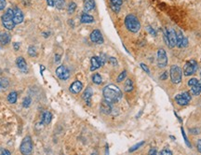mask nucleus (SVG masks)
I'll return each mask as SVG.
<instances>
[{
  "mask_svg": "<svg viewBox=\"0 0 201 155\" xmlns=\"http://www.w3.org/2000/svg\"><path fill=\"white\" fill-rule=\"evenodd\" d=\"M102 94H103L104 100L108 101L111 104L117 103L122 98L121 90L115 84H109L105 86L102 91Z\"/></svg>",
  "mask_w": 201,
  "mask_h": 155,
  "instance_id": "1",
  "label": "nucleus"
},
{
  "mask_svg": "<svg viewBox=\"0 0 201 155\" xmlns=\"http://www.w3.org/2000/svg\"><path fill=\"white\" fill-rule=\"evenodd\" d=\"M125 25L129 31L132 33H137L141 28V23L139 22L138 18L132 14H130L125 19Z\"/></svg>",
  "mask_w": 201,
  "mask_h": 155,
  "instance_id": "2",
  "label": "nucleus"
},
{
  "mask_svg": "<svg viewBox=\"0 0 201 155\" xmlns=\"http://www.w3.org/2000/svg\"><path fill=\"white\" fill-rule=\"evenodd\" d=\"M13 14H14V10L11 9H9L7 10V12L2 16L3 25L8 30H12L15 26V23L13 22Z\"/></svg>",
  "mask_w": 201,
  "mask_h": 155,
  "instance_id": "3",
  "label": "nucleus"
},
{
  "mask_svg": "<svg viewBox=\"0 0 201 155\" xmlns=\"http://www.w3.org/2000/svg\"><path fill=\"white\" fill-rule=\"evenodd\" d=\"M182 69L176 66L173 65L171 67V80L174 84H178L182 81Z\"/></svg>",
  "mask_w": 201,
  "mask_h": 155,
  "instance_id": "4",
  "label": "nucleus"
},
{
  "mask_svg": "<svg viewBox=\"0 0 201 155\" xmlns=\"http://www.w3.org/2000/svg\"><path fill=\"white\" fill-rule=\"evenodd\" d=\"M32 149H33V145H32V140H31L30 136H25L23 138V140L21 144L20 147V150L23 154L24 155H28L32 152Z\"/></svg>",
  "mask_w": 201,
  "mask_h": 155,
  "instance_id": "5",
  "label": "nucleus"
},
{
  "mask_svg": "<svg viewBox=\"0 0 201 155\" xmlns=\"http://www.w3.org/2000/svg\"><path fill=\"white\" fill-rule=\"evenodd\" d=\"M174 99H175V101H176V103L178 105H180V106H186L191 101L192 97H191L190 92H182V94L177 95Z\"/></svg>",
  "mask_w": 201,
  "mask_h": 155,
  "instance_id": "6",
  "label": "nucleus"
},
{
  "mask_svg": "<svg viewBox=\"0 0 201 155\" xmlns=\"http://www.w3.org/2000/svg\"><path fill=\"white\" fill-rule=\"evenodd\" d=\"M197 63L195 60H189L183 67V74L185 76H191L197 70Z\"/></svg>",
  "mask_w": 201,
  "mask_h": 155,
  "instance_id": "7",
  "label": "nucleus"
},
{
  "mask_svg": "<svg viewBox=\"0 0 201 155\" xmlns=\"http://www.w3.org/2000/svg\"><path fill=\"white\" fill-rule=\"evenodd\" d=\"M157 62H158V66L160 67V68H163L165 67H167L168 65V56H167V52L164 49L160 48L158 49V59H157Z\"/></svg>",
  "mask_w": 201,
  "mask_h": 155,
  "instance_id": "8",
  "label": "nucleus"
},
{
  "mask_svg": "<svg viewBox=\"0 0 201 155\" xmlns=\"http://www.w3.org/2000/svg\"><path fill=\"white\" fill-rule=\"evenodd\" d=\"M168 38V47L173 48L176 46V41H177V33L173 28H167L166 30Z\"/></svg>",
  "mask_w": 201,
  "mask_h": 155,
  "instance_id": "9",
  "label": "nucleus"
},
{
  "mask_svg": "<svg viewBox=\"0 0 201 155\" xmlns=\"http://www.w3.org/2000/svg\"><path fill=\"white\" fill-rule=\"evenodd\" d=\"M56 75H57V77L59 78L60 80H63V81L68 80L69 77H70L69 70L64 66H60L56 69Z\"/></svg>",
  "mask_w": 201,
  "mask_h": 155,
  "instance_id": "10",
  "label": "nucleus"
},
{
  "mask_svg": "<svg viewBox=\"0 0 201 155\" xmlns=\"http://www.w3.org/2000/svg\"><path fill=\"white\" fill-rule=\"evenodd\" d=\"M90 40L97 44H102L103 43V38L102 36V33L99 30H93L90 34Z\"/></svg>",
  "mask_w": 201,
  "mask_h": 155,
  "instance_id": "11",
  "label": "nucleus"
},
{
  "mask_svg": "<svg viewBox=\"0 0 201 155\" xmlns=\"http://www.w3.org/2000/svg\"><path fill=\"white\" fill-rule=\"evenodd\" d=\"M90 62H91V67H90V70H91V71H94V70L100 68L102 66H103L101 58H100V57H97V56H93V57H92L91 60H90Z\"/></svg>",
  "mask_w": 201,
  "mask_h": 155,
  "instance_id": "12",
  "label": "nucleus"
},
{
  "mask_svg": "<svg viewBox=\"0 0 201 155\" xmlns=\"http://www.w3.org/2000/svg\"><path fill=\"white\" fill-rule=\"evenodd\" d=\"M82 89H83V84L79 81H75L70 86V92H73V94H78V92L82 91Z\"/></svg>",
  "mask_w": 201,
  "mask_h": 155,
  "instance_id": "13",
  "label": "nucleus"
},
{
  "mask_svg": "<svg viewBox=\"0 0 201 155\" xmlns=\"http://www.w3.org/2000/svg\"><path fill=\"white\" fill-rule=\"evenodd\" d=\"M100 108H101V111L103 114H110L112 112V105H111V103H109L106 100H103L101 103Z\"/></svg>",
  "mask_w": 201,
  "mask_h": 155,
  "instance_id": "14",
  "label": "nucleus"
},
{
  "mask_svg": "<svg viewBox=\"0 0 201 155\" xmlns=\"http://www.w3.org/2000/svg\"><path fill=\"white\" fill-rule=\"evenodd\" d=\"M23 21V13L22 12L21 9H16L14 10V14H13V22L15 24H19Z\"/></svg>",
  "mask_w": 201,
  "mask_h": 155,
  "instance_id": "15",
  "label": "nucleus"
},
{
  "mask_svg": "<svg viewBox=\"0 0 201 155\" xmlns=\"http://www.w3.org/2000/svg\"><path fill=\"white\" fill-rule=\"evenodd\" d=\"M91 96H92V89H91L90 87H88V88L85 90L84 94H83V96H82L83 99L86 101V103H87L88 105H90Z\"/></svg>",
  "mask_w": 201,
  "mask_h": 155,
  "instance_id": "16",
  "label": "nucleus"
},
{
  "mask_svg": "<svg viewBox=\"0 0 201 155\" xmlns=\"http://www.w3.org/2000/svg\"><path fill=\"white\" fill-rule=\"evenodd\" d=\"M16 65H17V67L21 69V70H23V71H26V69H27V64H26V62H25V60H24V58L23 57H18L17 58V60H16Z\"/></svg>",
  "mask_w": 201,
  "mask_h": 155,
  "instance_id": "17",
  "label": "nucleus"
},
{
  "mask_svg": "<svg viewBox=\"0 0 201 155\" xmlns=\"http://www.w3.org/2000/svg\"><path fill=\"white\" fill-rule=\"evenodd\" d=\"M9 42H10V35L9 33L6 32L0 33V43L3 45H7Z\"/></svg>",
  "mask_w": 201,
  "mask_h": 155,
  "instance_id": "18",
  "label": "nucleus"
},
{
  "mask_svg": "<svg viewBox=\"0 0 201 155\" xmlns=\"http://www.w3.org/2000/svg\"><path fill=\"white\" fill-rule=\"evenodd\" d=\"M95 8L94 0H85L84 2V9L85 11H90Z\"/></svg>",
  "mask_w": 201,
  "mask_h": 155,
  "instance_id": "19",
  "label": "nucleus"
},
{
  "mask_svg": "<svg viewBox=\"0 0 201 155\" xmlns=\"http://www.w3.org/2000/svg\"><path fill=\"white\" fill-rule=\"evenodd\" d=\"M81 23H90L94 22V18L91 16V15L88 14V13H83L81 15V19H80Z\"/></svg>",
  "mask_w": 201,
  "mask_h": 155,
  "instance_id": "20",
  "label": "nucleus"
},
{
  "mask_svg": "<svg viewBox=\"0 0 201 155\" xmlns=\"http://www.w3.org/2000/svg\"><path fill=\"white\" fill-rule=\"evenodd\" d=\"M191 92L194 96H198L201 94V80H199L196 85L191 87Z\"/></svg>",
  "mask_w": 201,
  "mask_h": 155,
  "instance_id": "21",
  "label": "nucleus"
},
{
  "mask_svg": "<svg viewBox=\"0 0 201 155\" xmlns=\"http://www.w3.org/2000/svg\"><path fill=\"white\" fill-rule=\"evenodd\" d=\"M9 86V82L6 78H0V91H6Z\"/></svg>",
  "mask_w": 201,
  "mask_h": 155,
  "instance_id": "22",
  "label": "nucleus"
},
{
  "mask_svg": "<svg viewBox=\"0 0 201 155\" xmlns=\"http://www.w3.org/2000/svg\"><path fill=\"white\" fill-rule=\"evenodd\" d=\"M184 36L182 35V31H179L177 33V41H176V46L178 48H182V40H183Z\"/></svg>",
  "mask_w": 201,
  "mask_h": 155,
  "instance_id": "23",
  "label": "nucleus"
},
{
  "mask_svg": "<svg viewBox=\"0 0 201 155\" xmlns=\"http://www.w3.org/2000/svg\"><path fill=\"white\" fill-rule=\"evenodd\" d=\"M17 98H18V96H17V92H11L10 94L8 96V101H9L10 104L16 103Z\"/></svg>",
  "mask_w": 201,
  "mask_h": 155,
  "instance_id": "24",
  "label": "nucleus"
},
{
  "mask_svg": "<svg viewBox=\"0 0 201 155\" xmlns=\"http://www.w3.org/2000/svg\"><path fill=\"white\" fill-rule=\"evenodd\" d=\"M51 113L49 112V111H45L44 112V115H43V121L46 124H49V123L51 121Z\"/></svg>",
  "mask_w": 201,
  "mask_h": 155,
  "instance_id": "25",
  "label": "nucleus"
},
{
  "mask_svg": "<svg viewBox=\"0 0 201 155\" xmlns=\"http://www.w3.org/2000/svg\"><path fill=\"white\" fill-rule=\"evenodd\" d=\"M133 90V82L130 79H128L125 82V91L131 92Z\"/></svg>",
  "mask_w": 201,
  "mask_h": 155,
  "instance_id": "26",
  "label": "nucleus"
},
{
  "mask_svg": "<svg viewBox=\"0 0 201 155\" xmlns=\"http://www.w3.org/2000/svg\"><path fill=\"white\" fill-rule=\"evenodd\" d=\"M92 81H93L95 84H101L102 82V79L101 75L98 73L94 74L93 76H92Z\"/></svg>",
  "mask_w": 201,
  "mask_h": 155,
  "instance_id": "27",
  "label": "nucleus"
},
{
  "mask_svg": "<svg viewBox=\"0 0 201 155\" xmlns=\"http://www.w3.org/2000/svg\"><path fill=\"white\" fill-rule=\"evenodd\" d=\"M64 5H65L64 0H55V6L57 9H64Z\"/></svg>",
  "mask_w": 201,
  "mask_h": 155,
  "instance_id": "28",
  "label": "nucleus"
},
{
  "mask_svg": "<svg viewBox=\"0 0 201 155\" xmlns=\"http://www.w3.org/2000/svg\"><path fill=\"white\" fill-rule=\"evenodd\" d=\"M28 53H29L30 56H32V57H35L36 55V48L34 47V46H30V47L28 48Z\"/></svg>",
  "mask_w": 201,
  "mask_h": 155,
  "instance_id": "29",
  "label": "nucleus"
},
{
  "mask_svg": "<svg viewBox=\"0 0 201 155\" xmlns=\"http://www.w3.org/2000/svg\"><path fill=\"white\" fill-rule=\"evenodd\" d=\"M75 9H76V4L74 3V2L70 3V5L68 6V13L69 14H73L75 12Z\"/></svg>",
  "mask_w": 201,
  "mask_h": 155,
  "instance_id": "30",
  "label": "nucleus"
},
{
  "mask_svg": "<svg viewBox=\"0 0 201 155\" xmlns=\"http://www.w3.org/2000/svg\"><path fill=\"white\" fill-rule=\"evenodd\" d=\"M126 76H127V72H126V71H123V72H121V73H120V75L117 77V80H116V81H117L118 82L122 81L124 80L125 78H126Z\"/></svg>",
  "mask_w": 201,
  "mask_h": 155,
  "instance_id": "31",
  "label": "nucleus"
},
{
  "mask_svg": "<svg viewBox=\"0 0 201 155\" xmlns=\"http://www.w3.org/2000/svg\"><path fill=\"white\" fill-rule=\"evenodd\" d=\"M144 144V141H142V142H140V143H138V144H136L135 146H133L131 149H130V152H132V151H134V150H137L140 147H142L143 145Z\"/></svg>",
  "mask_w": 201,
  "mask_h": 155,
  "instance_id": "32",
  "label": "nucleus"
},
{
  "mask_svg": "<svg viewBox=\"0 0 201 155\" xmlns=\"http://www.w3.org/2000/svg\"><path fill=\"white\" fill-rule=\"evenodd\" d=\"M31 105V98L30 97H25L23 101V106L24 107H28Z\"/></svg>",
  "mask_w": 201,
  "mask_h": 155,
  "instance_id": "33",
  "label": "nucleus"
},
{
  "mask_svg": "<svg viewBox=\"0 0 201 155\" xmlns=\"http://www.w3.org/2000/svg\"><path fill=\"white\" fill-rule=\"evenodd\" d=\"M197 82H198V80H197V79H196V78H193V79H191V80L188 81V85H189L190 87H192V86L196 85Z\"/></svg>",
  "mask_w": 201,
  "mask_h": 155,
  "instance_id": "34",
  "label": "nucleus"
},
{
  "mask_svg": "<svg viewBox=\"0 0 201 155\" xmlns=\"http://www.w3.org/2000/svg\"><path fill=\"white\" fill-rule=\"evenodd\" d=\"M110 2H111V5H116V6H120V7L123 3L122 0H110Z\"/></svg>",
  "mask_w": 201,
  "mask_h": 155,
  "instance_id": "35",
  "label": "nucleus"
},
{
  "mask_svg": "<svg viewBox=\"0 0 201 155\" xmlns=\"http://www.w3.org/2000/svg\"><path fill=\"white\" fill-rule=\"evenodd\" d=\"M109 62H110V64L113 65L114 67H116V66L118 65L117 61H116V59L115 57H110V58H109Z\"/></svg>",
  "mask_w": 201,
  "mask_h": 155,
  "instance_id": "36",
  "label": "nucleus"
},
{
  "mask_svg": "<svg viewBox=\"0 0 201 155\" xmlns=\"http://www.w3.org/2000/svg\"><path fill=\"white\" fill-rule=\"evenodd\" d=\"M160 154L161 155H172V151H171L169 150H163L160 151Z\"/></svg>",
  "mask_w": 201,
  "mask_h": 155,
  "instance_id": "37",
  "label": "nucleus"
},
{
  "mask_svg": "<svg viewBox=\"0 0 201 155\" xmlns=\"http://www.w3.org/2000/svg\"><path fill=\"white\" fill-rule=\"evenodd\" d=\"M6 0H0V10H3L6 8Z\"/></svg>",
  "mask_w": 201,
  "mask_h": 155,
  "instance_id": "38",
  "label": "nucleus"
},
{
  "mask_svg": "<svg viewBox=\"0 0 201 155\" xmlns=\"http://www.w3.org/2000/svg\"><path fill=\"white\" fill-rule=\"evenodd\" d=\"M147 30H148V32H149L152 36H154V37L157 36V32H156V31H154L151 26H148V27H147Z\"/></svg>",
  "mask_w": 201,
  "mask_h": 155,
  "instance_id": "39",
  "label": "nucleus"
},
{
  "mask_svg": "<svg viewBox=\"0 0 201 155\" xmlns=\"http://www.w3.org/2000/svg\"><path fill=\"white\" fill-rule=\"evenodd\" d=\"M111 9H113V11H115L116 13L119 12L120 10V6H116V5H111Z\"/></svg>",
  "mask_w": 201,
  "mask_h": 155,
  "instance_id": "40",
  "label": "nucleus"
},
{
  "mask_svg": "<svg viewBox=\"0 0 201 155\" xmlns=\"http://www.w3.org/2000/svg\"><path fill=\"white\" fill-rule=\"evenodd\" d=\"M140 66H141V67H142V68H143V69H144V71L147 73V74H150V70H149V68L147 67V66H146V65H144V64H141Z\"/></svg>",
  "mask_w": 201,
  "mask_h": 155,
  "instance_id": "41",
  "label": "nucleus"
},
{
  "mask_svg": "<svg viewBox=\"0 0 201 155\" xmlns=\"http://www.w3.org/2000/svg\"><path fill=\"white\" fill-rule=\"evenodd\" d=\"M187 45H188V39L184 37V38H183V40H182V48L187 47Z\"/></svg>",
  "mask_w": 201,
  "mask_h": 155,
  "instance_id": "42",
  "label": "nucleus"
},
{
  "mask_svg": "<svg viewBox=\"0 0 201 155\" xmlns=\"http://www.w3.org/2000/svg\"><path fill=\"white\" fill-rule=\"evenodd\" d=\"M196 149H197L198 152L201 153V139H199V140L197 141V143H196Z\"/></svg>",
  "mask_w": 201,
  "mask_h": 155,
  "instance_id": "43",
  "label": "nucleus"
},
{
  "mask_svg": "<svg viewBox=\"0 0 201 155\" xmlns=\"http://www.w3.org/2000/svg\"><path fill=\"white\" fill-rule=\"evenodd\" d=\"M48 5L50 7H54L55 6V0H47Z\"/></svg>",
  "mask_w": 201,
  "mask_h": 155,
  "instance_id": "44",
  "label": "nucleus"
},
{
  "mask_svg": "<svg viewBox=\"0 0 201 155\" xmlns=\"http://www.w3.org/2000/svg\"><path fill=\"white\" fill-rule=\"evenodd\" d=\"M167 78H168V72H166V71H165V72H164V73L161 75V77H160V80H161V81H164V80H166V79H167Z\"/></svg>",
  "mask_w": 201,
  "mask_h": 155,
  "instance_id": "45",
  "label": "nucleus"
},
{
  "mask_svg": "<svg viewBox=\"0 0 201 155\" xmlns=\"http://www.w3.org/2000/svg\"><path fill=\"white\" fill-rule=\"evenodd\" d=\"M19 48H20V43H18V42L14 43V50H15V51H18Z\"/></svg>",
  "mask_w": 201,
  "mask_h": 155,
  "instance_id": "46",
  "label": "nucleus"
},
{
  "mask_svg": "<svg viewBox=\"0 0 201 155\" xmlns=\"http://www.w3.org/2000/svg\"><path fill=\"white\" fill-rule=\"evenodd\" d=\"M149 154H150V155H151V154H158V151L154 150V149H152V150H149Z\"/></svg>",
  "mask_w": 201,
  "mask_h": 155,
  "instance_id": "47",
  "label": "nucleus"
},
{
  "mask_svg": "<svg viewBox=\"0 0 201 155\" xmlns=\"http://www.w3.org/2000/svg\"><path fill=\"white\" fill-rule=\"evenodd\" d=\"M2 154H7V155H10V151L7 150H2Z\"/></svg>",
  "mask_w": 201,
  "mask_h": 155,
  "instance_id": "48",
  "label": "nucleus"
},
{
  "mask_svg": "<svg viewBox=\"0 0 201 155\" xmlns=\"http://www.w3.org/2000/svg\"><path fill=\"white\" fill-rule=\"evenodd\" d=\"M56 57H57V58H56V63H58V62L60 61V55H59V56L56 55Z\"/></svg>",
  "mask_w": 201,
  "mask_h": 155,
  "instance_id": "49",
  "label": "nucleus"
}]
</instances>
